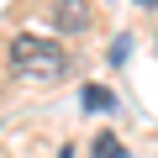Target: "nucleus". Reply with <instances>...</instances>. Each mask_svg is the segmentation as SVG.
<instances>
[{
    "mask_svg": "<svg viewBox=\"0 0 158 158\" xmlns=\"http://www.w3.org/2000/svg\"><path fill=\"white\" fill-rule=\"evenodd\" d=\"M95 158H127V148H121L111 132H100V137H95Z\"/></svg>",
    "mask_w": 158,
    "mask_h": 158,
    "instance_id": "obj_3",
    "label": "nucleus"
},
{
    "mask_svg": "<svg viewBox=\"0 0 158 158\" xmlns=\"http://www.w3.org/2000/svg\"><path fill=\"white\" fill-rule=\"evenodd\" d=\"M137 6H158V0H137Z\"/></svg>",
    "mask_w": 158,
    "mask_h": 158,
    "instance_id": "obj_7",
    "label": "nucleus"
},
{
    "mask_svg": "<svg viewBox=\"0 0 158 158\" xmlns=\"http://www.w3.org/2000/svg\"><path fill=\"white\" fill-rule=\"evenodd\" d=\"M85 106H90V111H111L116 100H111V90H100V85H90V90H85Z\"/></svg>",
    "mask_w": 158,
    "mask_h": 158,
    "instance_id": "obj_4",
    "label": "nucleus"
},
{
    "mask_svg": "<svg viewBox=\"0 0 158 158\" xmlns=\"http://www.w3.org/2000/svg\"><path fill=\"white\" fill-rule=\"evenodd\" d=\"M11 74H16V79H32V85H53V79L69 74V53H63L53 37L21 32V37L11 42Z\"/></svg>",
    "mask_w": 158,
    "mask_h": 158,
    "instance_id": "obj_1",
    "label": "nucleus"
},
{
    "mask_svg": "<svg viewBox=\"0 0 158 158\" xmlns=\"http://www.w3.org/2000/svg\"><path fill=\"white\" fill-rule=\"evenodd\" d=\"M53 27L58 32H90V6L85 0H53Z\"/></svg>",
    "mask_w": 158,
    "mask_h": 158,
    "instance_id": "obj_2",
    "label": "nucleus"
},
{
    "mask_svg": "<svg viewBox=\"0 0 158 158\" xmlns=\"http://www.w3.org/2000/svg\"><path fill=\"white\" fill-rule=\"evenodd\" d=\"M58 158H74V148H58Z\"/></svg>",
    "mask_w": 158,
    "mask_h": 158,
    "instance_id": "obj_6",
    "label": "nucleus"
},
{
    "mask_svg": "<svg viewBox=\"0 0 158 158\" xmlns=\"http://www.w3.org/2000/svg\"><path fill=\"white\" fill-rule=\"evenodd\" d=\"M127 53H132V37H116V48H111V63H127Z\"/></svg>",
    "mask_w": 158,
    "mask_h": 158,
    "instance_id": "obj_5",
    "label": "nucleus"
}]
</instances>
